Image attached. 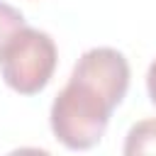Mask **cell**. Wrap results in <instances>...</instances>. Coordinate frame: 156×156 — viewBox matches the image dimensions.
I'll return each mask as SVG.
<instances>
[{
  "mask_svg": "<svg viewBox=\"0 0 156 156\" xmlns=\"http://www.w3.org/2000/svg\"><path fill=\"white\" fill-rule=\"evenodd\" d=\"M129 61L112 46H93L76 61L68 83L56 93L49 112L54 136L71 151L100 144L112 110L129 90Z\"/></svg>",
  "mask_w": 156,
  "mask_h": 156,
  "instance_id": "obj_1",
  "label": "cell"
},
{
  "mask_svg": "<svg viewBox=\"0 0 156 156\" xmlns=\"http://www.w3.org/2000/svg\"><path fill=\"white\" fill-rule=\"evenodd\" d=\"M56 61L58 51L51 34L24 24L15 32L0 56L2 80L20 95H37L49 85Z\"/></svg>",
  "mask_w": 156,
  "mask_h": 156,
  "instance_id": "obj_2",
  "label": "cell"
},
{
  "mask_svg": "<svg viewBox=\"0 0 156 156\" xmlns=\"http://www.w3.org/2000/svg\"><path fill=\"white\" fill-rule=\"evenodd\" d=\"M122 151L127 156L156 154V117H149V119H141V122L132 124V129L127 132Z\"/></svg>",
  "mask_w": 156,
  "mask_h": 156,
  "instance_id": "obj_3",
  "label": "cell"
},
{
  "mask_svg": "<svg viewBox=\"0 0 156 156\" xmlns=\"http://www.w3.org/2000/svg\"><path fill=\"white\" fill-rule=\"evenodd\" d=\"M24 24H27L24 15L17 7H12L7 2H0V56L7 46V41L15 37V32H20Z\"/></svg>",
  "mask_w": 156,
  "mask_h": 156,
  "instance_id": "obj_4",
  "label": "cell"
},
{
  "mask_svg": "<svg viewBox=\"0 0 156 156\" xmlns=\"http://www.w3.org/2000/svg\"><path fill=\"white\" fill-rule=\"evenodd\" d=\"M146 93L151 105H156V58L149 63V71H146Z\"/></svg>",
  "mask_w": 156,
  "mask_h": 156,
  "instance_id": "obj_5",
  "label": "cell"
}]
</instances>
